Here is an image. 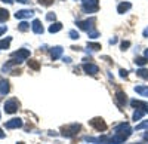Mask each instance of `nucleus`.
<instances>
[{"label":"nucleus","mask_w":148,"mask_h":144,"mask_svg":"<svg viewBox=\"0 0 148 144\" xmlns=\"http://www.w3.org/2000/svg\"><path fill=\"white\" fill-rule=\"evenodd\" d=\"M22 126V121L19 117H14V119H10V121H8L5 123V128L6 129H18Z\"/></svg>","instance_id":"423d86ee"},{"label":"nucleus","mask_w":148,"mask_h":144,"mask_svg":"<svg viewBox=\"0 0 148 144\" xmlns=\"http://www.w3.org/2000/svg\"><path fill=\"white\" fill-rule=\"evenodd\" d=\"M127 95L125 94V92H121V91H119L117 94H116V101H117V104H119V107H125L126 105V103H127Z\"/></svg>","instance_id":"1a4fd4ad"},{"label":"nucleus","mask_w":148,"mask_h":144,"mask_svg":"<svg viewBox=\"0 0 148 144\" xmlns=\"http://www.w3.org/2000/svg\"><path fill=\"white\" fill-rule=\"evenodd\" d=\"M28 67L33 68V70H39L40 68V64L36 61V59H31V61H28Z\"/></svg>","instance_id":"412c9836"},{"label":"nucleus","mask_w":148,"mask_h":144,"mask_svg":"<svg viewBox=\"0 0 148 144\" xmlns=\"http://www.w3.org/2000/svg\"><path fill=\"white\" fill-rule=\"evenodd\" d=\"M6 30H8L6 25H0V36H2L3 33H6Z\"/></svg>","instance_id":"c756f323"},{"label":"nucleus","mask_w":148,"mask_h":144,"mask_svg":"<svg viewBox=\"0 0 148 144\" xmlns=\"http://www.w3.org/2000/svg\"><path fill=\"white\" fill-rule=\"evenodd\" d=\"M68 36H70L71 39H74V40H76V39H79V33H77L76 30H71V31L68 33Z\"/></svg>","instance_id":"a878e982"},{"label":"nucleus","mask_w":148,"mask_h":144,"mask_svg":"<svg viewBox=\"0 0 148 144\" xmlns=\"http://www.w3.org/2000/svg\"><path fill=\"white\" fill-rule=\"evenodd\" d=\"M135 91H136L138 94H141V95L148 97V86H136V88H135Z\"/></svg>","instance_id":"a211bd4d"},{"label":"nucleus","mask_w":148,"mask_h":144,"mask_svg":"<svg viewBox=\"0 0 148 144\" xmlns=\"http://www.w3.org/2000/svg\"><path fill=\"white\" fill-rule=\"evenodd\" d=\"M61 28H62V24H61V22H55V24H52V25L49 27V31H51V33H56Z\"/></svg>","instance_id":"f3484780"},{"label":"nucleus","mask_w":148,"mask_h":144,"mask_svg":"<svg viewBox=\"0 0 148 144\" xmlns=\"http://www.w3.org/2000/svg\"><path fill=\"white\" fill-rule=\"evenodd\" d=\"M31 28H33V31H34L36 34H42V33H43V25H42V22H40L39 19H34V21H33Z\"/></svg>","instance_id":"f8f14e48"},{"label":"nucleus","mask_w":148,"mask_h":144,"mask_svg":"<svg viewBox=\"0 0 148 144\" xmlns=\"http://www.w3.org/2000/svg\"><path fill=\"white\" fill-rule=\"evenodd\" d=\"M98 8H99V5H98V0H88V2H84V5H83V9L86 10V12H95V10H98Z\"/></svg>","instance_id":"0eeeda50"},{"label":"nucleus","mask_w":148,"mask_h":144,"mask_svg":"<svg viewBox=\"0 0 148 144\" xmlns=\"http://www.w3.org/2000/svg\"><path fill=\"white\" fill-rule=\"evenodd\" d=\"M83 68H84L86 73H89V74H96L98 71H99V67L95 65V64H92V63H86V64L83 65Z\"/></svg>","instance_id":"9d476101"},{"label":"nucleus","mask_w":148,"mask_h":144,"mask_svg":"<svg viewBox=\"0 0 148 144\" xmlns=\"http://www.w3.org/2000/svg\"><path fill=\"white\" fill-rule=\"evenodd\" d=\"M144 36H145V37L148 36V28H145V30H144Z\"/></svg>","instance_id":"c9c22d12"},{"label":"nucleus","mask_w":148,"mask_h":144,"mask_svg":"<svg viewBox=\"0 0 148 144\" xmlns=\"http://www.w3.org/2000/svg\"><path fill=\"white\" fill-rule=\"evenodd\" d=\"M2 2H5V3H14V0H2Z\"/></svg>","instance_id":"f704fd0d"},{"label":"nucleus","mask_w":148,"mask_h":144,"mask_svg":"<svg viewBox=\"0 0 148 144\" xmlns=\"http://www.w3.org/2000/svg\"><path fill=\"white\" fill-rule=\"evenodd\" d=\"M46 19H47V21H55V19H56V15L53 14V12H49V14L46 15Z\"/></svg>","instance_id":"bb28decb"},{"label":"nucleus","mask_w":148,"mask_h":144,"mask_svg":"<svg viewBox=\"0 0 148 144\" xmlns=\"http://www.w3.org/2000/svg\"><path fill=\"white\" fill-rule=\"evenodd\" d=\"M52 2H53V0H39V3H40L42 6H51Z\"/></svg>","instance_id":"cd10ccee"},{"label":"nucleus","mask_w":148,"mask_h":144,"mask_svg":"<svg viewBox=\"0 0 148 144\" xmlns=\"http://www.w3.org/2000/svg\"><path fill=\"white\" fill-rule=\"evenodd\" d=\"M18 2H19V3H28L30 0H18Z\"/></svg>","instance_id":"72a5a7b5"},{"label":"nucleus","mask_w":148,"mask_h":144,"mask_svg":"<svg viewBox=\"0 0 148 144\" xmlns=\"http://www.w3.org/2000/svg\"><path fill=\"white\" fill-rule=\"evenodd\" d=\"M129 46H130L129 42H123V43H121V49H126V48H129Z\"/></svg>","instance_id":"7c9ffc66"},{"label":"nucleus","mask_w":148,"mask_h":144,"mask_svg":"<svg viewBox=\"0 0 148 144\" xmlns=\"http://www.w3.org/2000/svg\"><path fill=\"white\" fill-rule=\"evenodd\" d=\"M144 138H145V140H147V141H148V131H147V132H145V134H144Z\"/></svg>","instance_id":"e433bc0d"},{"label":"nucleus","mask_w":148,"mask_h":144,"mask_svg":"<svg viewBox=\"0 0 148 144\" xmlns=\"http://www.w3.org/2000/svg\"><path fill=\"white\" fill-rule=\"evenodd\" d=\"M10 42H12V37H6L3 40H0V49H8Z\"/></svg>","instance_id":"2eb2a0df"},{"label":"nucleus","mask_w":148,"mask_h":144,"mask_svg":"<svg viewBox=\"0 0 148 144\" xmlns=\"http://www.w3.org/2000/svg\"><path fill=\"white\" fill-rule=\"evenodd\" d=\"M9 91H10L9 82L6 79H0V95H6Z\"/></svg>","instance_id":"9b49d317"},{"label":"nucleus","mask_w":148,"mask_h":144,"mask_svg":"<svg viewBox=\"0 0 148 144\" xmlns=\"http://www.w3.org/2000/svg\"><path fill=\"white\" fill-rule=\"evenodd\" d=\"M5 137H6V134L3 132V131H2V128H0V140H3Z\"/></svg>","instance_id":"473e14b6"},{"label":"nucleus","mask_w":148,"mask_h":144,"mask_svg":"<svg viewBox=\"0 0 148 144\" xmlns=\"http://www.w3.org/2000/svg\"><path fill=\"white\" fill-rule=\"evenodd\" d=\"M145 58H147V59H148V49H147V51H145Z\"/></svg>","instance_id":"4c0bfd02"},{"label":"nucleus","mask_w":148,"mask_h":144,"mask_svg":"<svg viewBox=\"0 0 148 144\" xmlns=\"http://www.w3.org/2000/svg\"><path fill=\"white\" fill-rule=\"evenodd\" d=\"M144 114H145L144 112H141V110H136V112L133 113V121H139V119H141Z\"/></svg>","instance_id":"5701e85b"},{"label":"nucleus","mask_w":148,"mask_h":144,"mask_svg":"<svg viewBox=\"0 0 148 144\" xmlns=\"http://www.w3.org/2000/svg\"><path fill=\"white\" fill-rule=\"evenodd\" d=\"M28 56H30V51L28 49H18L16 52L12 54V59H14L16 64H21L22 61H25Z\"/></svg>","instance_id":"7ed1b4c3"},{"label":"nucleus","mask_w":148,"mask_h":144,"mask_svg":"<svg viewBox=\"0 0 148 144\" xmlns=\"http://www.w3.org/2000/svg\"><path fill=\"white\" fill-rule=\"evenodd\" d=\"M9 18V12L3 8H0V22H5Z\"/></svg>","instance_id":"dca6fc26"},{"label":"nucleus","mask_w":148,"mask_h":144,"mask_svg":"<svg viewBox=\"0 0 148 144\" xmlns=\"http://www.w3.org/2000/svg\"><path fill=\"white\" fill-rule=\"evenodd\" d=\"M33 15H34L33 9H22V10H18L15 14V18L16 19H24V18H31Z\"/></svg>","instance_id":"6e6552de"},{"label":"nucleus","mask_w":148,"mask_h":144,"mask_svg":"<svg viewBox=\"0 0 148 144\" xmlns=\"http://www.w3.org/2000/svg\"><path fill=\"white\" fill-rule=\"evenodd\" d=\"M135 63H136L138 65H145L147 64V58H136V59H135Z\"/></svg>","instance_id":"b1692460"},{"label":"nucleus","mask_w":148,"mask_h":144,"mask_svg":"<svg viewBox=\"0 0 148 144\" xmlns=\"http://www.w3.org/2000/svg\"><path fill=\"white\" fill-rule=\"evenodd\" d=\"M88 49H90V51H99L101 45L99 43H88Z\"/></svg>","instance_id":"4be33fe9"},{"label":"nucleus","mask_w":148,"mask_h":144,"mask_svg":"<svg viewBox=\"0 0 148 144\" xmlns=\"http://www.w3.org/2000/svg\"><path fill=\"white\" fill-rule=\"evenodd\" d=\"M130 6H132V5H130V3H127V2H126V3H120V5H119V8H117L119 14H123V12L129 10V9H130Z\"/></svg>","instance_id":"4468645a"},{"label":"nucleus","mask_w":148,"mask_h":144,"mask_svg":"<svg viewBox=\"0 0 148 144\" xmlns=\"http://www.w3.org/2000/svg\"><path fill=\"white\" fill-rule=\"evenodd\" d=\"M89 123H90L96 131H99V132H101V131H105V129H107V125H105V122L102 121L101 117H95V119H92V121H89Z\"/></svg>","instance_id":"20e7f679"},{"label":"nucleus","mask_w":148,"mask_h":144,"mask_svg":"<svg viewBox=\"0 0 148 144\" xmlns=\"http://www.w3.org/2000/svg\"><path fill=\"white\" fill-rule=\"evenodd\" d=\"M120 76H121V77H126V76H127V71H126V70H120Z\"/></svg>","instance_id":"2f4dec72"},{"label":"nucleus","mask_w":148,"mask_h":144,"mask_svg":"<svg viewBox=\"0 0 148 144\" xmlns=\"http://www.w3.org/2000/svg\"><path fill=\"white\" fill-rule=\"evenodd\" d=\"M62 48L61 46H55V48H52V51H51V56H52V59H58L61 55H62Z\"/></svg>","instance_id":"ddd939ff"},{"label":"nucleus","mask_w":148,"mask_h":144,"mask_svg":"<svg viewBox=\"0 0 148 144\" xmlns=\"http://www.w3.org/2000/svg\"><path fill=\"white\" fill-rule=\"evenodd\" d=\"M136 74H138L139 77H142V79H147V80H148V70L141 68V70H138V71H136Z\"/></svg>","instance_id":"aec40b11"},{"label":"nucleus","mask_w":148,"mask_h":144,"mask_svg":"<svg viewBox=\"0 0 148 144\" xmlns=\"http://www.w3.org/2000/svg\"><path fill=\"white\" fill-rule=\"evenodd\" d=\"M28 28H30V24L27 21H22L21 24H18V30L19 31H27Z\"/></svg>","instance_id":"6ab92c4d"},{"label":"nucleus","mask_w":148,"mask_h":144,"mask_svg":"<svg viewBox=\"0 0 148 144\" xmlns=\"http://www.w3.org/2000/svg\"><path fill=\"white\" fill-rule=\"evenodd\" d=\"M88 34H89V37H90V39H96L98 36H99V33H98L96 30H90V31H88Z\"/></svg>","instance_id":"393cba45"},{"label":"nucleus","mask_w":148,"mask_h":144,"mask_svg":"<svg viewBox=\"0 0 148 144\" xmlns=\"http://www.w3.org/2000/svg\"><path fill=\"white\" fill-rule=\"evenodd\" d=\"M144 128H148V121H145V122H142V123H139L136 128H135V129H136V131H139V129H144Z\"/></svg>","instance_id":"c85d7f7f"},{"label":"nucleus","mask_w":148,"mask_h":144,"mask_svg":"<svg viewBox=\"0 0 148 144\" xmlns=\"http://www.w3.org/2000/svg\"><path fill=\"white\" fill-rule=\"evenodd\" d=\"M130 105H132V107H135L136 110L144 112L145 114L148 113V104H147V103H144V101H141V100H132V101H130Z\"/></svg>","instance_id":"39448f33"},{"label":"nucleus","mask_w":148,"mask_h":144,"mask_svg":"<svg viewBox=\"0 0 148 144\" xmlns=\"http://www.w3.org/2000/svg\"><path fill=\"white\" fill-rule=\"evenodd\" d=\"M80 128L82 126L79 123H71V125H67V126H64L62 129H61V131H62L61 134H62L64 137H67V138H71V137H74V135L79 132Z\"/></svg>","instance_id":"f03ea898"},{"label":"nucleus","mask_w":148,"mask_h":144,"mask_svg":"<svg viewBox=\"0 0 148 144\" xmlns=\"http://www.w3.org/2000/svg\"><path fill=\"white\" fill-rule=\"evenodd\" d=\"M16 144H24V143H16Z\"/></svg>","instance_id":"58836bf2"},{"label":"nucleus","mask_w":148,"mask_h":144,"mask_svg":"<svg viewBox=\"0 0 148 144\" xmlns=\"http://www.w3.org/2000/svg\"><path fill=\"white\" fill-rule=\"evenodd\" d=\"M0 117H2V114H0Z\"/></svg>","instance_id":"ea45409f"},{"label":"nucleus","mask_w":148,"mask_h":144,"mask_svg":"<svg viewBox=\"0 0 148 144\" xmlns=\"http://www.w3.org/2000/svg\"><path fill=\"white\" fill-rule=\"evenodd\" d=\"M19 101H18V98H9V100H6L5 101V112L8 113V114H14V113H16L18 112V109H19Z\"/></svg>","instance_id":"f257e3e1"}]
</instances>
